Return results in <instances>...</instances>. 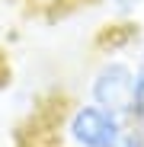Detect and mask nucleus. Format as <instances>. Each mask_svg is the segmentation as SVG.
<instances>
[{"label": "nucleus", "instance_id": "obj_1", "mask_svg": "<svg viewBox=\"0 0 144 147\" xmlns=\"http://www.w3.org/2000/svg\"><path fill=\"white\" fill-rule=\"evenodd\" d=\"M128 118L93 99H80L61 118V138L67 147H118L125 138Z\"/></svg>", "mask_w": 144, "mask_h": 147}, {"label": "nucleus", "instance_id": "obj_6", "mask_svg": "<svg viewBox=\"0 0 144 147\" xmlns=\"http://www.w3.org/2000/svg\"><path fill=\"white\" fill-rule=\"evenodd\" d=\"M141 51H144V48H141Z\"/></svg>", "mask_w": 144, "mask_h": 147}, {"label": "nucleus", "instance_id": "obj_5", "mask_svg": "<svg viewBox=\"0 0 144 147\" xmlns=\"http://www.w3.org/2000/svg\"><path fill=\"white\" fill-rule=\"evenodd\" d=\"M118 147H144V125H141V121H128L125 138H122Z\"/></svg>", "mask_w": 144, "mask_h": 147}, {"label": "nucleus", "instance_id": "obj_4", "mask_svg": "<svg viewBox=\"0 0 144 147\" xmlns=\"http://www.w3.org/2000/svg\"><path fill=\"white\" fill-rule=\"evenodd\" d=\"M106 7L118 16V19H135L144 10V0H106Z\"/></svg>", "mask_w": 144, "mask_h": 147}, {"label": "nucleus", "instance_id": "obj_3", "mask_svg": "<svg viewBox=\"0 0 144 147\" xmlns=\"http://www.w3.org/2000/svg\"><path fill=\"white\" fill-rule=\"evenodd\" d=\"M128 121H141L144 125V51H138V58H135V93H131Z\"/></svg>", "mask_w": 144, "mask_h": 147}, {"label": "nucleus", "instance_id": "obj_2", "mask_svg": "<svg viewBox=\"0 0 144 147\" xmlns=\"http://www.w3.org/2000/svg\"><path fill=\"white\" fill-rule=\"evenodd\" d=\"M131 93H135V58L122 51H109L96 61L87 80V99L96 106H106L112 112H131Z\"/></svg>", "mask_w": 144, "mask_h": 147}]
</instances>
